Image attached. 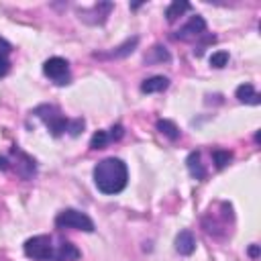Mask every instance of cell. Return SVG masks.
I'll return each instance as SVG.
<instances>
[{"instance_id": "1", "label": "cell", "mask_w": 261, "mask_h": 261, "mask_svg": "<svg viewBox=\"0 0 261 261\" xmlns=\"http://www.w3.org/2000/svg\"><path fill=\"white\" fill-rule=\"evenodd\" d=\"M92 175H94V184H96L98 192H102L106 196L120 194L128 181L126 163L118 157H106V159L98 161Z\"/></svg>"}, {"instance_id": "2", "label": "cell", "mask_w": 261, "mask_h": 261, "mask_svg": "<svg viewBox=\"0 0 261 261\" xmlns=\"http://www.w3.org/2000/svg\"><path fill=\"white\" fill-rule=\"evenodd\" d=\"M33 114L47 124L49 133L53 137H61L63 133H69L71 137H77L86 126L84 118H67L55 104H39L33 110Z\"/></svg>"}, {"instance_id": "3", "label": "cell", "mask_w": 261, "mask_h": 261, "mask_svg": "<svg viewBox=\"0 0 261 261\" xmlns=\"http://www.w3.org/2000/svg\"><path fill=\"white\" fill-rule=\"evenodd\" d=\"M232 224H234L232 204L230 202H224V200L212 204L204 212V216H202V228L212 239H226L230 234Z\"/></svg>"}, {"instance_id": "4", "label": "cell", "mask_w": 261, "mask_h": 261, "mask_svg": "<svg viewBox=\"0 0 261 261\" xmlns=\"http://www.w3.org/2000/svg\"><path fill=\"white\" fill-rule=\"evenodd\" d=\"M22 251L33 261H55V245L49 234H37L27 239Z\"/></svg>"}, {"instance_id": "5", "label": "cell", "mask_w": 261, "mask_h": 261, "mask_svg": "<svg viewBox=\"0 0 261 261\" xmlns=\"http://www.w3.org/2000/svg\"><path fill=\"white\" fill-rule=\"evenodd\" d=\"M55 226L57 228H75L84 232H94V220L75 208H65L55 216Z\"/></svg>"}, {"instance_id": "6", "label": "cell", "mask_w": 261, "mask_h": 261, "mask_svg": "<svg viewBox=\"0 0 261 261\" xmlns=\"http://www.w3.org/2000/svg\"><path fill=\"white\" fill-rule=\"evenodd\" d=\"M43 73L55 84V86H67L71 75H69V63L63 57H49L43 63Z\"/></svg>"}, {"instance_id": "7", "label": "cell", "mask_w": 261, "mask_h": 261, "mask_svg": "<svg viewBox=\"0 0 261 261\" xmlns=\"http://www.w3.org/2000/svg\"><path fill=\"white\" fill-rule=\"evenodd\" d=\"M200 37H206V20L200 14H194L184 27L173 33V39L177 41H196Z\"/></svg>"}, {"instance_id": "8", "label": "cell", "mask_w": 261, "mask_h": 261, "mask_svg": "<svg viewBox=\"0 0 261 261\" xmlns=\"http://www.w3.org/2000/svg\"><path fill=\"white\" fill-rule=\"evenodd\" d=\"M10 155L16 159L14 163L10 161V167L14 169V173H16L18 177L31 179V177L37 173V163H35V159H33L31 155H27L24 151H20L18 147H12V149H10Z\"/></svg>"}, {"instance_id": "9", "label": "cell", "mask_w": 261, "mask_h": 261, "mask_svg": "<svg viewBox=\"0 0 261 261\" xmlns=\"http://www.w3.org/2000/svg\"><path fill=\"white\" fill-rule=\"evenodd\" d=\"M112 8H114L112 2H98V4H92L90 8H80L77 14H80V20L88 24H104Z\"/></svg>"}, {"instance_id": "10", "label": "cell", "mask_w": 261, "mask_h": 261, "mask_svg": "<svg viewBox=\"0 0 261 261\" xmlns=\"http://www.w3.org/2000/svg\"><path fill=\"white\" fill-rule=\"evenodd\" d=\"M137 45H139V37H130V39H126L124 43H120L118 47H114V49H110L106 53H98L96 51L94 57L96 59H122V57L130 55L137 49Z\"/></svg>"}, {"instance_id": "11", "label": "cell", "mask_w": 261, "mask_h": 261, "mask_svg": "<svg viewBox=\"0 0 261 261\" xmlns=\"http://www.w3.org/2000/svg\"><path fill=\"white\" fill-rule=\"evenodd\" d=\"M234 96H237V100L243 102V104H253V106L261 104V94L255 90L253 84H241V86L237 88Z\"/></svg>"}, {"instance_id": "12", "label": "cell", "mask_w": 261, "mask_h": 261, "mask_svg": "<svg viewBox=\"0 0 261 261\" xmlns=\"http://www.w3.org/2000/svg\"><path fill=\"white\" fill-rule=\"evenodd\" d=\"M175 251L184 257L192 255L196 251V239L192 234V230H181L177 237H175Z\"/></svg>"}, {"instance_id": "13", "label": "cell", "mask_w": 261, "mask_h": 261, "mask_svg": "<svg viewBox=\"0 0 261 261\" xmlns=\"http://www.w3.org/2000/svg\"><path fill=\"white\" fill-rule=\"evenodd\" d=\"M80 255V249L69 241H59V245L55 247V261H77Z\"/></svg>"}, {"instance_id": "14", "label": "cell", "mask_w": 261, "mask_h": 261, "mask_svg": "<svg viewBox=\"0 0 261 261\" xmlns=\"http://www.w3.org/2000/svg\"><path fill=\"white\" fill-rule=\"evenodd\" d=\"M167 88H169V80L165 75H151V77L143 80V84H141L143 94H155V92H163Z\"/></svg>"}, {"instance_id": "15", "label": "cell", "mask_w": 261, "mask_h": 261, "mask_svg": "<svg viewBox=\"0 0 261 261\" xmlns=\"http://www.w3.org/2000/svg\"><path fill=\"white\" fill-rule=\"evenodd\" d=\"M186 165H188V171L194 179H204L206 177V167L202 165V159H200V151H192L186 159Z\"/></svg>"}, {"instance_id": "16", "label": "cell", "mask_w": 261, "mask_h": 261, "mask_svg": "<svg viewBox=\"0 0 261 261\" xmlns=\"http://www.w3.org/2000/svg\"><path fill=\"white\" fill-rule=\"evenodd\" d=\"M157 130H159L161 135H165L169 141H177V139L181 137V130H179L177 124H175L173 120H169V118L157 120Z\"/></svg>"}, {"instance_id": "17", "label": "cell", "mask_w": 261, "mask_h": 261, "mask_svg": "<svg viewBox=\"0 0 261 261\" xmlns=\"http://www.w3.org/2000/svg\"><path fill=\"white\" fill-rule=\"evenodd\" d=\"M186 10H190V2H186V0H175V2H171V4L165 8V18H167V22H175Z\"/></svg>"}, {"instance_id": "18", "label": "cell", "mask_w": 261, "mask_h": 261, "mask_svg": "<svg viewBox=\"0 0 261 261\" xmlns=\"http://www.w3.org/2000/svg\"><path fill=\"white\" fill-rule=\"evenodd\" d=\"M169 59H171L169 51H167L165 47H161V45L151 47L149 53L145 55V63H167Z\"/></svg>"}, {"instance_id": "19", "label": "cell", "mask_w": 261, "mask_h": 261, "mask_svg": "<svg viewBox=\"0 0 261 261\" xmlns=\"http://www.w3.org/2000/svg\"><path fill=\"white\" fill-rule=\"evenodd\" d=\"M212 159H214L216 169H224V167L232 161V153L226 151V149H214V151H212Z\"/></svg>"}, {"instance_id": "20", "label": "cell", "mask_w": 261, "mask_h": 261, "mask_svg": "<svg viewBox=\"0 0 261 261\" xmlns=\"http://www.w3.org/2000/svg\"><path fill=\"white\" fill-rule=\"evenodd\" d=\"M110 143V137H108V130H96L90 139V147L92 149H104L106 145Z\"/></svg>"}, {"instance_id": "21", "label": "cell", "mask_w": 261, "mask_h": 261, "mask_svg": "<svg viewBox=\"0 0 261 261\" xmlns=\"http://www.w3.org/2000/svg\"><path fill=\"white\" fill-rule=\"evenodd\" d=\"M226 63H228V51H216V53H212V57H210V65L212 67L220 69Z\"/></svg>"}, {"instance_id": "22", "label": "cell", "mask_w": 261, "mask_h": 261, "mask_svg": "<svg viewBox=\"0 0 261 261\" xmlns=\"http://www.w3.org/2000/svg\"><path fill=\"white\" fill-rule=\"evenodd\" d=\"M122 135H124V128H122V124H114V126L108 130V137H110V141H118V139H122Z\"/></svg>"}, {"instance_id": "23", "label": "cell", "mask_w": 261, "mask_h": 261, "mask_svg": "<svg viewBox=\"0 0 261 261\" xmlns=\"http://www.w3.org/2000/svg\"><path fill=\"white\" fill-rule=\"evenodd\" d=\"M10 51H12V45H10L4 37H0V55H2V57H6Z\"/></svg>"}, {"instance_id": "24", "label": "cell", "mask_w": 261, "mask_h": 261, "mask_svg": "<svg viewBox=\"0 0 261 261\" xmlns=\"http://www.w3.org/2000/svg\"><path fill=\"white\" fill-rule=\"evenodd\" d=\"M8 69H10V61L0 55V77H4V75L8 73Z\"/></svg>"}, {"instance_id": "25", "label": "cell", "mask_w": 261, "mask_h": 261, "mask_svg": "<svg viewBox=\"0 0 261 261\" xmlns=\"http://www.w3.org/2000/svg\"><path fill=\"white\" fill-rule=\"evenodd\" d=\"M8 169H10V159L0 155V171H8Z\"/></svg>"}, {"instance_id": "26", "label": "cell", "mask_w": 261, "mask_h": 261, "mask_svg": "<svg viewBox=\"0 0 261 261\" xmlns=\"http://www.w3.org/2000/svg\"><path fill=\"white\" fill-rule=\"evenodd\" d=\"M247 253H249V257H251V259H257V257H259V245H255V243H253V245L249 247V251H247Z\"/></svg>"}]
</instances>
